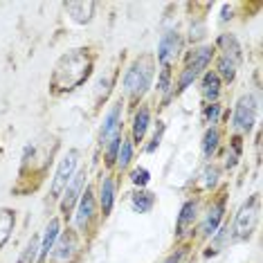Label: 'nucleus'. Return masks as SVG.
<instances>
[{
	"label": "nucleus",
	"instance_id": "obj_1",
	"mask_svg": "<svg viewBox=\"0 0 263 263\" xmlns=\"http://www.w3.org/2000/svg\"><path fill=\"white\" fill-rule=\"evenodd\" d=\"M88 74H90V59L86 50H74L57 63L54 74H52V88L59 92L74 90L88 79Z\"/></svg>",
	"mask_w": 263,
	"mask_h": 263
},
{
	"label": "nucleus",
	"instance_id": "obj_2",
	"mask_svg": "<svg viewBox=\"0 0 263 263\" xmlns=\"http://www.w3.org/2000/svg\"><path fill=\"white\" fill-rule=\"evenodd\" d=\"M153 79V57H140L124 74V90L128 97H142Z\"/></svg>",
	"mask_w": 263,
	"mask_h": 263
},
{
	"label": "nucleus",
	"instance_id": "obj_3",
	"mask_svg": "<svg viewBox=\"0 0 263 263\" xmlns=\"http://www.w3.org/2000/svg\"><path fill=\"white\" fill-rule=\"evenodd\" d=\"M212 54H214L212 47H200V50L194 52V57L189 59L187 68H184L182 74H180V81H178V90H180V92L187 90L191 83L198 79L200 72L209 65V61H212Z\"/></svg>",
	"mask_w": 263,
	"mask_h": 263
},
{
	"label": "nucleus",
	"instance_id": "obj_4",
	"mask_svg": "<svg viewBox=\"0 0 263 263\" xmlns=\"http://www.w3.org/2000/svg\"><path fill=\"white\" fill-rule=\"evenodd\" d=\"M256 218H259V198H252L238 209V214L234 218V227H232L234 238H248L250 234H252Z\"/></svg>",
	"mask_w": 263,
	"mask_h": 263
},
{
	"label": "nucleus",
	"instance_id": "obj_5",
	"mask_svg": "<svg viewBox=\"0 0 263 263\" xmlns=\"http://www.w3.org/2000/svg\"><path fill=\"white\" fill-rule=\"evenodd\" d=\"M77 158H79V153L74 151H70L65 158L61 160V164H59V169L54 173V180H52V198H59V196L63 194V189L68 187V182L72 180V176H74V169H77Z\"/></svg>",
	"mask_w": 263,
	"mask_h": 263
},
{
	"label": "nucleus",
	"instance_id": "obj_6",
	"mask_svg": "<svg viewBox=\"0 0 263 263\" xmlns=\"http://www.w3.org/2000/svg\"><path fill=\"white\" fill-rule=\"evenodd\" d=\"M119 140H122V101H117L108 110V115L104 119V128H101V144L104 146Z\"/></svg>",
	"mask_w": 263,
	"mask_h": 263
},
{
	"label": "nucleus",
	"instance_id": "obj_7",
	"mask_svg": "<svg viewBox=\"0 0 263 263\" xmlns=\"http://www.w3.org/2000/svg\"><path fill=\"white\" fill-rule=\"evenodd\" d=\"M254 117H256V101L252 95H243L234 108V128L248 133L254 124Z\"/></svg>",
	"mask_w": 263,
	"mask_h": 263
},
{
	"label": "nucleus",
	"instance_id": "obj_8",
	"mask_svg": "<svg viewBox=\"0 0 263 263\" xmlns=\"http://www.w3.org/2000/svg\"><path fill=\"white\" fill-rule=\"evenodd\" d=\"M52 263H72L77 254V236L72 230H68L65 234L59 236L57 248H52Z\"/></svg>",
	"mask_w": 263,
	"mask_h": 263
},
{
	"label": "nucleus",
	"instance_id": "obj_9",
	"mask_svg": "<svg viewBox=\"0 0 263 263\" xmlns=\"http://www.w3.org/2000/svg\"><path fill=\"white\" fill-rule=\"evenodd\" d=\"M83 182H86V171H77L74 176H72V180L68 182V187H65V196H63V200H61V212L68 216L70 212H72V207H74V202L79 200V196H81V189H83Z\"/></svg>",
	"mask_w": 263,
	"mask_h": 263
},
{
	"label": "nucleus",
	"instance_id": "obj_10",
	"mask_svg": "<svg viewBox=\"0 0 263 263\" xmlns=\"http://www.w3.org/2000/svg\"><path fill=\"white\" fill-rule=\"evenodd\" d=\"M92 216H95V198H92V191L86 187V191H83L81 198H79V209H77V225L83 230V227L90 223Z\"/></svg>",
	"mask_w": 263,
	"mask_h": 263
},
{
	"label": "nucleus",
	"instance_id": "obj_11",
	"mask_svg": "<svg viewBox=\"0 0 263 263\" xmlns=\"http://www.w3.org/2000/svg\"><path fill=\"white\" fill-rule=\"evenodd\" d=\"M178 47H180V41H178V34L176 32H166L162 39H160V47H158V59L160 63L166 65L171 61L173 57H176Z\"/></svg>",
	"mask_w": 263,
	"mask_h": 263
},
{
	"label": "nucleus",
	"instance_id": "obj_12",
	"mask_svg": "<svg viewBox=\"0 0 263 263\" xmlns=\"http://www.w3.org/2000/svg\"><path fill=\"white\" fill-rule=\"evenodd\" d=\"M65 11L72 16V21L86 25V23H90V18H92L95 3H65Z\"/></svg>",
	"mask_w": 263,
	"mask_h": 263
},
{
	"label": "nucleus",
	"instance_id": "obj_13",
	"mask_svg": "<svg viewBox=\"0 0 263 263\" xmlns=\"http://www.w3.org/2000/svg\"><path fill=\"white\" fill-rule=\"evenodd\" d=\"M223 212H225L223 202H218V205H214L212 209H209L205 223H202V234H205V236H214V234H216L220 220H223Z\"/></svg>",
	"mask_w": 263,
	"mask_h": 263
},
{
	"label": "nucleus",
	"instance_id": "obj_14",
	"mask_svg": "<svg viewBox=\"0 0 263 263\" xmlns=\"http://www.w3.org/2000/svg\"><path fill=\"white\" fill-rule=\"evenodd\" d=\"M59 238V218H52L50 223L45 227V234H43V243H41V250H39V256L41 259H45L47 254H50V250L54 248Z\"/></svg>",
	"mask_w": 263,
	"mask_h": 263
},
{
	"label": "nucleus",
	"instance_id": "obj_15",
	"mask_svg": "<svg viewBox=\"0 0 263 263\" xmlns=\"http://www.w3.org/2000/svg\"><path fill=\"white\" fill-rule=\"evenodd\" d=\"M14 223H16V214L11 212V209H7V207L0 209V248L9 241L11 230H14Z\"/></svg>",
	"mask_w": 263,
	"mask_h": 263
},
{
	"label": "nucleus",
	"instance_id": "obj_16",
	"mask_svg": "<svg viewBox=\"0 0 263 263\" xmlns=\"http://www.w3.org/2000/svg\"><path fill=\"white\" fill-rule=\"evenodd\" d=\"M220 92V79L216 72H207L205 77H202V97H205L207 101H216Z\"/></svg>",
	"mask_w": 263,
	"mask_h": 263
},
{
	"label": "nucleus",
	"instance_id": "obj_17",
	"mask_svg": "<svg viewBox=\"0 0 263 263\" xmlns=\"http://www.w3.org/2000/svg\"><path fill=\"white\" fill-rule=\"evenodd\" d=\"M112 202H115V182H112V178L106 176L101 182V209H104V214H110Z\"/></svg>",
	"mask_w": 263,
	"mask_h": 263
},
{
	"label": "nucleus",
	"instance_id": "obj_18",
	"mask_svg": "<svg viewBox=\"0 0 263 263\" xmlns=\"http://www.w3.org/2000/svg\"><path fill=\"white\" fill-rule=\"evenodd\" d=\"M196 220V202L189 200L184 202L180 209V216H178V234H184V230Z\"/></svg>",
	"mask_w": 263,
	"mask_h": 263
},
{
	"label": "nucleus",
	"instance_id": "obj_19",
	"mask_svg": "<svg viewBox=\"0 0 263 263\" xmlns=\"http://www.w3.org/2000/svg\"><path fill=\"white\" fill-rule=\"evenodd\" d=\"M130 205H133V212L144 214L155 205V196L151 194V191H137V194L133 196V200H130Z\"/></svg>",
	"mask_w": 263,
	"mask_h": 263
},
{
	"label": "nucleus",
	"instance_id": "obj_20",
	"mask_svg": "<svg viewBox=\"0 0 263 263\" xmlns=\"http://www.w3.org/2000/svg\"><path fill=\"white\" fill-rule=\"evenodd\" d=\"M39 250H41L39 236H32V238L27 241L25 250L21 252V256H18V261H16V263H34V261L39 259Z\"/></svg>",
	"mask_w": 263,
	"mask_h": 263
},
{
	"label": "nucleus",
	"instance_id": "obj_21",
	"mask_svg": "<svg viewBox=\"0 0 263 263\" xmlns=\"http://www.w3.org/2000/svg\"><path fill=\"white\" fill-rule=\"evenodd\" d=\"M146 128H148V110L142 108V110H137L135 124H133V137H135V142H142V140H144Z\"/></svg>",
	"mask_w": 263,
	"mask_h": 263
},
{
	"label": "nucleus",
	"instance_id": "obj_22",
	"mask_svg": "<svg viewBox=\"0 0 263 263\" xmlns=\"http://www.w3.org/2000/svg\"><path fill=\"white\" fill-rule=\"evenodd\" d=\"M216 146H218V130L209 128L205 133V137H202V155H205V158H212V153L216 151Z\"/></svg>",
	"mask_w": 263,
	"mask_h": 263
},
{
	"label": "nucleus",
	"instance_id": "obj_23",
	"mask_svg": "<svg viewBox=\"0 0 263 263\" xmlns=\"http://www.w3.org/2000/svg\"><path fill=\"white\" fill-rule=\"evenodd\" d=\"M236 68H238L236 61L220 57V61H218V74L223 77L225 81H232V79H234V77H236Z\"/></svg>",
	"mask_w": 263,
	"mask_h": 263
},
{
	"label": "nucleus",
	"instance_id": "obj_24",
	"mask_svg": "<svg viewBox=\"0 0 263 263\" xmlns=\"http://www.w3.org/2000/svg\"><path fill=\"white\" fill-rule=\"evenodd\" d=\"M130 158H133V146H130V142L126 140H122L119 142V153H117V164H119V169H126L128 162H130Z\"/></svg>",
	"mask_w": 263,
	"mask_h": 263
},
{
	"label": "nucleus",
	"instance_id": "obj_25",
	"mask_svg": "<svg viewBox=\"0 0 263 263\" xmlns=\"http://www.w3.org/2000/svg\"><path fill=\"white\" fill-rule=\"evenodd\" d=\"M218 112H220V106L218 104H212L205 108V124H216L218 122Z\"/></svg>",
	"mask_w": 263,
	"mask_h": 263
},
{
	"label": "nucleus",
	"instance_id": "obj_26",
	"mask_svg": "<svg viewBox=\"0 0 263 263\" xmlns=\"http://www.w3.org/2000/svg\"><path fill=\"white\" fill-rule=\"evenodd\" d=\"M202 178H205V187H214V184H216V178H218V169L207 166V169L202 171Z\"/></svg>",
	"mask_w": 263,
	"mask_h": 263
},
{
	"label": "nucleus",
	"instance_id": "obj_27",
	"mask_svg": "<svg viewBox=\"0 0 263 263\" xmlns=\"http://www.w3.org/2000/svg\"><path fill=\"white\" fill-rule=\"evenodd\" d=\"M133 182L140 184V187H144V184L148 182V171L146 169H135L133 171Z\"/></svg>",
	"mask_w": 263,
	"mask_h": 263
},
{
	"label": "nucleus",
	"instance_id": "obj_28",
	"mask_svg": "<svg viewBox=\"0 0 263 263\" xmlns=\"http://www.w3.org/2000/svg\"><path fill=\"white\" fill-rule=\"evenodd\" d=\"M162 133H164V126H160L158 130H155V135H153V142H151V144L146 146V151H148V153H153L155 148L160 146V140H162Z\"/></svg>",
	"mask_w": 263,
	"mask_h": 263
},
{
	"label": "nucleus",
	"instance_id": "obj_29",
	"mask_svg": "<svg viewBox=\"0 0 263 263\" xmlns=\"http://www.w3.org/2000/svg\"><path fill=\"white\" fill-rule=\"evenodd\" d=\"M158 88H160V90H166V88H169V70H164V72H162V77H160V81H158Z\"/></svg>",
	"mask_w": 263,
	"mask_h": 263
},
{
	"label": "nucleus",
	"instance_id": "obj_30",
	"mask_svg": "<svg viewBox=\"0 0 263 263\" xmlns=\"http://www.w3.org/2000/svg\"><path fill=\"white\" fill-rule=\"evenodd\" d=\"M180 259H182V252H173V254L166 256L162 263H180Z\"/></svg>",
	"mask_w": 263,
	"mask_h": 263
}]
</instances>
